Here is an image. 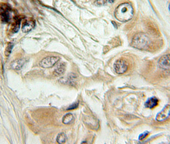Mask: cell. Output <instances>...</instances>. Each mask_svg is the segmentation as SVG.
Masks as SVG:
<instances>
[{"label":"cell","mask_w":170,"mask_h":144,"mask_svg":"<svg viewBox=\"0 0 170 144\" xmlns=\"http://www.w3.org/2000/svg\"><path fill=\"white\" fill-rule=\"evenodd\" d=\"M158 99L157 98L155 97H152L151 98L148 99L147 101L145 104H144V107L148 108H154V107H155L158 104Z\"/></svg>","instance_id":"7c38bea8"},{"label":"cell","mask_w":170,"mask_h":144,"mask_svg":"<svg viewBox=\"0 0 170 144\" xmlns=\"http://www.w3.org/2000/svg\"><path fill=\"white\" fill-rule=\"evenodd\" d=\"M13 46H14V44H12V43H9V44H8L7 47V48H6L5 51V54L6 55L7 57L9 56L10 54L11 53L12 48H13Z\"/></svg>","instance_id":"2e32d148"},{"label":"cell","mask_w":170,"mask_h":144,"mask_svg":"<svg viewBox=\"0 0 170 144\" xmlns=\"http://www.w3.org/2000/svg\"><path fill=\"white\" fill-rule=\"evenodd\" d=\"M158 65L164 70L170 69V54L163 55L158 61Z\"/></svg>","instance_id":"52a82bcc"},{"label":"cell","mask_w":170,"mask_h":144,"mask_svg":"<svg viewBox=\"0 0 170 144\" xmlns=\"http://www.w3.org/2000/svg\"><path fill=\"white\" fill-rule=\"evenodd\" d=\"M65 69H66L65 63L63 62L60 63H59V64H58L57 66L56 67V68L54 69L53 74L54 76H60L65 73Z\"/></svg>","instance_id":"9c48e42d"},{"label":"cell","mask_w":170,"mask_h":144,"mask_svg":"<svg viewBox=\"0 0 170 144\" xmlns=\"http://www.w3.org/2000/svg\"><path fill=\"white\" fill-rule=\"evenodd\" d=\"M20 24H21V21L19 19H17L15 21V22L14 23V25L13 26V31L14 32H17L19 31V28H20Z\"/></svg>","instance_id":"e0dca14e"},{"label":"cell","mask_w":170,"mask_h":144,"mask_svg":"<svg viewBox=\"0 0 170 144\" xmlns=\"http://www.w3.org/2000/svg\"><path fill=\"white\" fill-rule=\"evenodd\" d=\"M169 10H170V4H169Z\"/></svg>","instance_id":"ffe728a7"},{"label":"cell","mask_w":170,"mask_h":144,"mask_svg":"<svg viewBox=\"0 0 170 144\" xmlns=\"http://www.w3.org/2000/svg\"><path fill=\"white\" fill-rule=\"evenodd\" d=\"M134 9L130 4L122 3L117 7L114 12V17L121 22H127L133 18Z\"/></svg>","instance_id":"6da1fadb"},{"label":"cell","mask_w":170,"mask_h":144,"mask_svg":"<svg viewBox=\"0 0 170 144\" xmlns=\"http://www.w3.org/2000/svg\"><path fill=\"white\" fill-rule=\"evenodd\" d=\"M76 79H77V76L75 74L72 73L70 74L67 78H62L61 79H59V82L62 83L69 84L70 85L74 86L76 83Z\"/></svg>","instance_id":"ba28073f"},{"label":"cell","mask_w":170,"mask_h":144,"mask_svg":"<svg viewBox=\"0 0 170 144\" xmlns=\"http://www.w3.org/2000/svg\"><path fill=\"white\" fill-rule=\"evenodd\" d=\"M79 106V103L78 102H76L75 103H74L73 104H72L71 106L67 108V110H70V109H74L75 108H77Z\"/></svg>","instance_id":"d6986e66"},{"label":"cell","mask_w":170,"mask_h":144,"mask_svg":"<svg viewBox=\"0 0 170 144\" xmlns=\"http://www.w3.org/2000/svg\"><path fill=\"white\" fill-rule=\"evenodd\" d=\"M0 18L2 22L7 23L10 19V8L5 4L0 5Z\"/></svg>","instance_id":"5b68a950"},{"label":"cell","mask_w":170,"mask_h":144,"mask_svg":"<svg viewBox=\"0 0 170 144\" xmlns=\"http://www.w3.org/2000/svg\"><path fill=\"white\" fill-rule=\"evenodd\" d=\"M24 63L25 61L23 59H17V60L13 61L11 63L10 67L12 69L18 71L22 68L24 64Z\"/></svg>","instance_id":"8fae6325"},{"label":"cell","mask_w":170,"mask_h":144,"mask_svg":"<svg viewBox=\"0 0 170 144\" xmlns=\"http://www.w3.org/2000/svg\"><path fill=\"white\" fill-rule=\"evenodd\" d=\"M59 60L60 58L59 57H48L42 59L39 65L42 68L48 69L54 66Z\"/></svg>","instance_id":"3957f363"},{"label":"cell","mask_w":170,"mask_h":144,"mask_svg":"<svg viewBox=\"0 0 170 144\" xmlns=\"http://www.w3.org/2000/svg\"><path fill=\"white\" fill-rule=\"evenodd\" d=\"M150 44V40L148 37L143 33L136 35L132 40L131 46L139 50H146Z\"/></svg>","instance_id":"7a4b0ae2"},{"label":"cell","mask_w":170,"mask_h":144,"mask_svg":"<svg viewBox=\"0 0 170 144\" xmlns=\"http://www.w3.org/2000/svg\"><path fill=\"white\" fill-rule=\"evenodd\" d=\"M148 134H149V132L148 131H144V132H143V133H141V134L139 135V140H144V138H145L148 135Z\"/></svg>","instance_id":"ac0fdd59"},{"label":"cell","mask_w":170,"mask_h":144,"mask_svg":"<svg viewBox=\"0 0 170 144\" xmlns=\"http://www.w3.org/2000/svg\"><path fill=\"white\" fill-rule=\"evenodd\" d=\"M35 26V23L33 21H26V22H24L23 27H22V30L23 32L27 33L32 31V29L34 28Z\"/></svg>","instance_id":"30bf717a"},{"label":"cell","mask_w":170,"mask_h":144,"mask_svg":"<svg viewBox=\"0 0 170 144\" xmlns=\"http://www.w3.org/2000/svg\"><path fill=\"white\" fill-rule=\"evenodd\" d=\"M170 116V105L166 104L163 109L157 114L155 119L158 122H164Z\"/></svg>","instance_id":"8992f818"},{"label":"cell","mask_w":170,"mask_h":144,"mask_svg":"<svg viewBox=\"0 0 170 144\" xmlns=\"http://www.w3.org/2000/svg\"><path fill=\"white\" fill-rule=\"evenodd\" d=\"M114 0H96L95 2V5L97 6H103L108 4V3H111L113 2Z\"/></svg>","instance_id":"9a60e30c"},{"label":"cell","mask_w":170,"mask_h":144,"mask_svg":"<svg viewBox=\"0 0 170 144\" xmlns=\"http://www.w3.org/2000/svg\"><path fill=\"white\" fill-rule=\"evenodd\" d=\"M74 119V117L71 113H68L63 118V123L65 124H69Z\"/></svg>","instance_id":"4fadbf2b"},{"label":"cell","mask_w":170,"mask_h":144,"mask_svg":"<svg viewBox=\"0 0 170 144\" xmlns=\"http://www.w3.org/2000/svg\"><path fill=\"white\" fill-rule=\"evenodd\" d=\"M127 69H128V65L125 60L123 59H119L114 63V70L118 74H124Z\"/></svg>","instance_id":"277c9868"},{"label":"cell","mask_w":170,"mask_h":144,"mask_svg":"<svg viewBox=\"0 0 170 144\" xmlns=\"http://www.w3.org/2000/svg\"><path fill=\"white\" fill-rule=\"evenodd\" d=\"M67 140V137L66 134L64 133H59L56 138V141L58 143H65Z\"/></svg>","instance_id":"5bb4252c"}]
</instances>
